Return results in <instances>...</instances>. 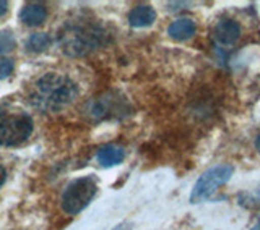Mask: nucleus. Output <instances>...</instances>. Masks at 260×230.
I'll use <instances>...</instances> for the list:
<instances>
[{
	"label": "nucleus",
	"instance_id": "f257e3e1",
	"mask_svg": "<svg viewBox=\"0 0 260 230\" xmlns=\"http://www.w3.org/2000/svg\"><path fill=\"white\" fill-rule=\"evenodd\" d=\"M78 96V86L72 78L60 73H46L29 88L31 105L43 112H59Z\"/></svg>",
	"mask_w": 260,
	"mask_h": 230
},
{
	"label": "nucleus",
	"instance_id": "f03ea898",
	"mask_svg": "<svg viewBox=\"0 0 260 230\" xmlns=\"http://www.w3.org/2000/svg\"><path fill=\"white\" fill-rule=\"evenodd\" d=\"M106 32L93 23H70L59 34L62 51L70 57H81L104 44Z\"/></svg>",
	"mask_w": 260,
	"mask_h": 230
},
{
	"label": "nucleus",
	"instance_id": "7ed1b4c3",
	"mask_svg": "<svg viewBox=\"0 0 260 230\" xmlns=\"http://www.w3.org/2000/svg\"><path fill=\"white\" fill-rule=\"evenodd\" d=\"M32 120L23 110L0 107V146H18L29 138Z\"/></svg>",
	"mask_w": 260,
	"mask_h": 230
},
{
	"label": "nucleus",
	"instance_id": "20e7f679",
	"mask_svg": "<svg viewBox=\"0 0 260 230\" xmlns=\"http://www.w3.org/2000/svg\"><path fill=\"white\" fill-rule=\"evenodd\" d=\"M233 172H234V167L230 166V164H219V166H215L205 170L199 177L197 182H195L190 191V196H189V201L192 204H199V203L210 200L219 188L230 182V178L233 177Z\"/></svg>",
	"mask_w": 260,
	"mask_h": 230
},
{
	"label": "nucleus",
	"instance_id": "39448f33",
	"mask_svg": "<svg viewBox=\"0 0 260 230\" xmlns=\"http://www.w3.org/2000/svg\"><path fill=\"white\" fill-rule=\"evenodd\" d=\"M98 191V182L93 177H81L65 188L62 195V208L70 216L83 211L93 201Z\"/></svg>",
	"mask_w": 260,
	"mask_h": 230
},
{
	"label": "nucleus",
	"instance_id": "423d86ee",
	"mask_svg": "<svg viewBox=\"0 0 260 230\" xmlns=\"http://www.w3.org/2000/svg\"><path fill=\"white\" fill-rule=\"evenodd\" d=\"M241 32L242 29L238 21L231 18H223L215 24L213 31H211V37H213V43L218 47L230 49L239 41Z\"/></svg>",
	"mask_w": 260,
	"mask_h": 230
},
{
	"label": "nucleus",
	"instance_id": "0eeeda50",
	"mask_svg": "<svg viewBox=\"0 0 260 230\" xmlns=\"http://www.w3.org/2000/svg\"><path fill=\"white\" fill-rule=\"evenodd\" d=\"M124 110H125V107L122 105V101L117 99V97H112L111 94L93 101L91 105H89V109H88L89 115L96 120L114 117V115H119Z\"/></svg>",
	"mask_w": 260,
	"mask_h": 230
},
{
	"label": "nucleus",
	"instance_id": "6e6552de",
	"mask_svg": "<svg viewBox=\"0 0 260 230\" xmlns=\"http://www.w3.org/2000/svg\"><path fill=\"white\" fill-rule=\"evenodd\" d=\"M168 34L171 39L179 41V43L189 41L197 34V23L190 18H179L169 24Z\"/></svg>",
	"mask_w": 260,
	"mask_h": 230
},
{
	"label": "nucleus",
	"instance_id": "1a4fd4ad",
	"mask_svg": "<svg viewBox=\"0 0 260 230\" xmlns=\"http://www.w3.org/2000/svg\"><path fill=\"white\" fill-rule=\"evenodd\" d=\"M156 21V12L150 5H138L128 13V23L134 28H148Z\"/></svg>",
	"mask_w": 260,
	"mask_h": 230
},
{
	"label": "nucleus",
	"instance_id": "9d476101",
	"mask_svg": "<svg viewBox=\"0 0 260 230\" xmlns=\"http://www.w3.org/2000/svg\"><path fill=\"white\" fill-rule=\"evenodd\" d=\"M47 16V10L44 5L41 4H28L23 8L20 13V20L23 21V24L26 26H39L43 24Z\"/></svg>",
	"mask_w": 260,
	"mask_h": 230
},
{
	"label": "nucleus",
	"instance_id": "9b49d317",
	"mask_svg": "<svg viewBox=\"0 0 260 230\" xmlns=\"http://www.w3.org/2000/svg\"><path fill=\"white\" fill-rule=\"evenodd\" d=\"M125 158V151L119 146L108 144L103 146L100 151H98V162L101 164L103 167H114L120 164Z\"/></svg>",
	"mask_w": 260,
	"mask_h": 230
},
{
	"label": "nucleus",
	"instance_id": "f8f14e48",
	"mask_svg": "<svg viewBox=\"0 0 260 230\" xmlns=\"http://www.w3.org/2000/svg\"><path fill=\"white\" fill-rule=\"evenodd\" d=\"M51 43H52V39L49 34H46V32H35V34H31L29 39L26 41V47L31 52H43L51 46Z\"/></svg>",
	"mask_w": 260,
	"mask_h": 230
},
{
	"label": "nucleus",
	"instance_id": "ddd939ff",
	"mask_svg": "<svg viewBox=\"0 0 260 230\" xmlns=\"http://www.w3.org/2000/svg\"><path fill=\"white\" fill-rule=\"evenodd\" d=\"M16 46L15 36L12 34V31H0V55L12 52Z\"/></svg>",
	"mask_w": 260,
	"mask_h": 230
},
{
	"label": "nucleus",
	"instance_id": "4468645a",
	"mask_svg": "<svg viewBox=\"0 0 260 230\" xmlns=\"http://www.w3.org/2000/svg\"><path fill=\"white\" fill-rule=\"evenodd\" d=\"M15 68V63L10 59H2L0 60V80H5L8 78L13 73Z\"/></svg>",
	"mask_w": 260,
	"mask_h": 230
},
{
	"label": "nucleus",
	"instance_id": "2eb2a0df",
	"mask_svg": "<svg viewBox=\"0 0 260 230\" xmlns=\"http://www.w3.org/2000/svg\"><path fill=\"white\" fill-rule=\"evenodd\" d=\"M7 7H8V4L4 2V0H0V16L7 13Z\"/></svg>",
	"mask_w": 260,
	"mask_h": 230
},
{
	"label": "nucleus",
	"instance_id": "dca6fc26",
	"mask_svg": "<svg viewBox=\"0 0 260 230\" xmlns=\"http://www.w3.org/2000/svg\"><path fill=\"white\" fill-rule=\"evenodd\" d=\"M4 182H5V169L2 164H0V186L4 185Z\"/></svg>",
	"mask_w": 260,
	"mask_h": 230
},
{
	"label": "nucleus",
	"instance_id": "f3484780",
	"mask_svg": "<svg viewBox=\"0 0 260 230\" xmlns=\"http://www.w3.org/2000/svg\"><path fill=\"white\" fill-rule=\"evenodd\" d=\"M114 230H132V225L130 224H127V222H124V224H120V225H117Z\"/></svg>",
	"mask_w": 260,
	"mask_h": 230
},
{
	"label": "nucleus",
	"instance_id": "a211bd4d",
	"mask_svg": "<svg viewBox=\"0 0 260 230\" xmlns=\"http://www.w3.org/2000/svg\"><path fill=\"white\" fill-rule=\"evenodd\" d=\"M255 149H257V152L260 154V133H258L257 138H255Z\"/></svg>",
	"mask_w": 260,
	"mask_h": 230
},
{
	"label": "nucleus",
	"instance_id": "6ab92c4d",
	"mask_svg": "<svg viewBox=\"0 0 260 230\" xmlns=\"http://www.w3.org/2000/svg\"><path fill=\"white\" fill-rule=\"evenodd\" d=\"M249 230H260V220H258V222L257 224H254V225H252Z\"/></svg>",
	"mask_w": 260,
	"mask_h": 230
}]
</instances>
